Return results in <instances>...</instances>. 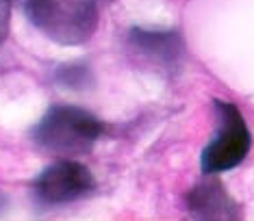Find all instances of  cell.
<instances>
[{
	"instance_id": "6da1fadb",
	"label": "cell",
	"mask_w": 254,
	"mask_h": 221,
	"mask_svg": "<svg viewBox=\"0 0 254 221\" xmlns=\"http://www.w3.org/2000/svg\"><path fill=\"white\" fill-rule=\"evenodd\" d=\"M102 135L105 126L100 119L85 109L67 104L50 107L31 130L33 143L57 156L87 154Z\"/></svg>"
},
{
	"instance_id": "277c9868",
	"label": "cell",
	"mask_w": 254,
	"mask_h": 221,
	"mask_svg": "<svg viewBox=\"0 0 254 221\" xmlns=\"http://www.w3.org/2000/svg\"><path fill=\"white\" fill-rule=\"evenodd\" d=\"M96 189L91 171L78 161H57L33 182V193L42 204L57 206L83 200Z\"/></svg>"
},
{
	"instance_id": "7a4b0ae2",
	"label": "cell",
	"mask_w": 254,
	"mask_h": 221,
	"mask_svg": "<svg viewBox=\"0 0 254 221\" xmlns=\"http://www.w3.org/2000/svg\"><path fill=\"white\" fill-rule=\"evenodd\" d=\"M22 13L37 31L61 46L89 42L98 26L96 0H31Z\"/></svg>"
},
{
	"instance_id": "ba28073f",
	"label": "cell",
	"mask_w": 254,
	"mask_h": 221,
	"mask_svg": "<svg viewBox=\"0 0 254 221\" xmlns=\"http://www.w3.org/2000/svg\"><path fill=\"white\" fill-rule=\"evenodd\" d=\"M28 2H31V0H11V4H15V7H18L20 11H22V9H24V7H26V4H28Z\"/></svg>"
},
{
	"instance_id": "5b68a950",
	"label": "cell",
	"mask_w": 254,
	"mask_h": 221,
	"mask_svg": "<svg viewBox=\"0 0 254 221\" xmlns=\"http://www.w3.org/2000/svg\"><path fill=\"white\" fill-rule=\"evenodd\" d=\"M185 204H187V213L195 219L233 221L241 217L239 204L230 197L222 180L215 178V173H204V178L189 189Z\"/></svg>"
},
{
	"instance_id": "3957f363",
	"label": "cell",
	"mask_w": 254,
	"mask_h": 221,
	"mask_svg": "<svg viewBox=\"0 0 254 221\" xmlns=\"http://www.w3.org/2000/svg\"><path fill=\"white\" fill-rule=\"evenodd\" d=\"M213 107L217 115V132L200 154L202 173H222L233 169L244 163L252 145L250 130L237 104L213 100Z\"/></svg>"
},
{
	"instance_id": "8992f818",
	"label": "cell",
	"mask_w": 254,
	"mask_h": 221,
	"mask_svg": "<svg viewBox=\"0 0 254 221\" xmlns=\"http://www.w3.org/2000/svg\"><path fill=\"white\" fill-rule=\"evenodd\" d=\"M128 42L139 55L148 56L150 61L161 63L165 67H172L181 61L185 44L181 35L174 31H143L132 28L128 33Z\"/></svg>"
},
{
	"instance_id": "52a82bcc",
	"label": "cell",
	"mask_w": 254,
	"mask_h": 221,
	"mask_svg": "<svg viewBox=\"0 0 254 221\" xmlns=\"http://www.w3.org/2000/svg\"><path fill=\"white\" fill-rule=\"evenodd\" d=\"M11 24V0H0V44L7 39Z\"/></svg>"
}]
</instances>
